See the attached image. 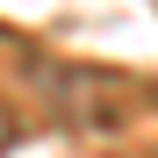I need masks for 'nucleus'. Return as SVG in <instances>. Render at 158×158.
I'll use <instances>...</instances> for the list:
<instances>
[{"label":"nucleus","instance_id":"1","mask_svg":"<svg viewBox=\"0 0 158 158\" xmlns=\"http://www.w3.org/2000/svg\"><path fill=\"white\" fill-rule=\"evenodd\" d=\"M50 108H58L65 129H122L129 101H115V79H108V72L58 65V72H50Z\"/></svg>","mask_w":158,"mask_h":158},{"label":"nucleus","instance_id":"2","mask_svg":"<svg viewBox=\"0 0 158 158\" xmlns=\"http://www.w3.org/2000/svg\"><path fill=\"white\" fill-rule=\"evenodd\" d=\"M15 144V122H7V108H0V151H7Z\"/></svg>","mask_w":158,"mask_h":158},{"label":"nucleus","instance_id":"3","mask_svg":"<svg viewBox=\"0 0 158 158\" xmlns=\"http://www.w3.org/2000/svg\"><path fill=\"white\" fill-rule=\"evenodd\" d=\"M151 7H158V0H151Z\"/></svg>","mask_w":158,"mask_h":158}]
</instances>
